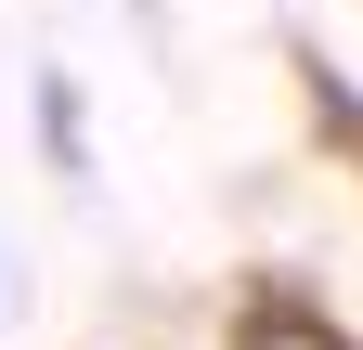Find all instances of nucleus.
Instances as JSON below:
<instances>
[{
	"mask_svg": "<svg viewBox=\"0 0 363 350\" xmlns=\"http://www.w3.org/2000/svg\"><path fill=\"white\" fill-rule=\"evenodd\" d=\"M247 350H350L337 324H311V312H286V298H272V312L247 324Z\"/></svg>",
	"mask_w": 363,
	"mask_h": 350,
	"instance_id": "obj_1",
	"label": "nucleus"
},
{
	"mask_svg": "<svg viewBox=\"0 0 363 350\" xmlns=\"http://www.w3.org/2000/svg\"><path fill=\"white\" fill-rule=\"evenodd\" d=\"M39 130H52V156H65V169H91V143H78V104H65V78H39Z\"/></svg>",
	"mask_w": 363,
	"mask_h": 350,
	"instance_id": "obj_2",
	"label": "nucleus"
}]
</instances>
